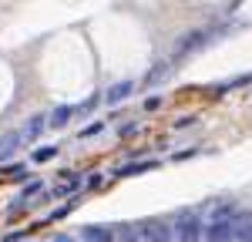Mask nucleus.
<instances>
[{
	"mask_svg": "<svg viewBox=\"0 0 252 242\" xmlns=\"http://www.w3.org/2000/svg\"><path fill=\"white\" fill-rule=\"evenodd\" d=\"M249 219H252V212H239V215H229V219H212V225L202 229V236H205V242H232L235 229Z\"/></svg>",
	"mask_w": 252,
	"mask_h": 242,
	"instance_id": "f257e3e1",
	"label": "nucleus"
},
{
	"mask_svg": "<svg viewBox=\"0 0 252 242\" xmlns=\"http://www.w3.org/2000/svg\"><path fill=\"white\" fill-rule=\"evenodd\" d=\"M202 215L198 212H182L178 215V222H175V229H172V239L178 242H198L202 239Z\"/></svg>",
	"mask_w": 252,
	"mask_h": 242,
	"instance_id": "f03ea898",
	"label": "nucleus"
},
{
	"mask_svg": "<svg viewBox=\"0 0 252 242\" xmlns=\"http://www.w3.org/2000/svg\"><path fill=\"white\" fill-rule=\"evenodd\" d=\"M138 239L141 242H172V225H165V222H145L141 229H138Z\"/></svg>",
	"mask_w": 252,
	"mask_h": 242,
	"instance_id": "7ed1b4c3",
	"label": "nucleus"
},
{
	"mask_svg": "<svg viewBox=\"0 0 252 242\" xmlns=\"http://www.w3.org/2000/svg\"><path fill=\"white\" fill-rule=\"evenodd\" d=\"M205 40H209V34H205V30H192V34H185V37L175 44V58H185V54H192L195 47H202Z\"/></svg>",
	"mask_w": 252,
	"mask_h": 242,
	"instance_id": "20e7f679",
	"label": "nucleus"
},
{
	"mask_svg": "<svg viewBox=\"0 0 252 242\" xmlns=\"http://www.w3.org/2000/svg\"><path fill=\"white\" fill-rule=\"evenodd\" d=\"M81 239L84 242H111L115 232H111V225H84L81 229Z\"/></svg>",
	"mask_w": 252,
	"mask_h": 242,
	"instance_id": "39448f33",
	"label": "nucleus"
},
{
	"mask_svg": "<svg viewBox=\"0 0 252 242\" xmlns=\"http://www.w3.org/2000/svg\"><path fill=\"white\" fill-rule=\"evenodd\" d=\"M20 145H24V135H20V131H7V135L0 138V161H7Z\"/></svg>",
	"mask_w": 252,
	"mask_h": 242,
	"instance_id": "423d86ee",
	"label": "nucleus"
},
{
	"mask_svg": "<svg viewBox=\"0 0 252 242\" xmlns=\"http://www.w3.org/2000/svg\"><path fill=\"white\" fill-rule=\"evenodd\" d=\"M131 88H135L131 81H118V84H111V88H108L104 101H108V104H121V101H125L128 94H131Z\"/></svg>",
	"mask_w": 252,
	"mask_h": 242,
	"instance_id": "0eeeda50",
	"label": "nucleus"
},
{
	"mask_svg": "<svg viewBox=\"0 0 252 242\" xmlns=\"http://www.w3.org/2000/svg\"><path fill=\"white\" fill-rule=\"evenodd\" d=\"M155 168V161H131V165H121V168H115L118 179H125V175H141V172H152Z\"/></svg>",
	"mask_w": 252,
	"mask_h": 242,
	"instance_id": "6e6552de",
	"label": "nucleus"
},
{
	"mask_svg": "<svg viewBox=\"0 0 252 242\" xmlns=\"http://www.w3.org/2000/svg\"><path fill=\"white\" fill-rule=\"evenodd\" d=\"M44 121H47L44 115H34V118L27 121V124L20 128V135H24V141H34V138H37L40 131H44Z\"/></svg>",
	"mask_w": 252,
	"mask_h": 242,
	"instance_id": "1a4fd4ad",
	"label": "nucleus"
},
{
	"mask_svg": "<svg viewBox=\"0 0 252 242\" xmlns=\"http://www.w3.org/2000/svg\"><path fill=\"white\" fill-rule=\"evenodd\" d=\"M71 115H74V108H71V104H61V108H54V115L47 118V124H51V128H64V124L71 121Z\"/></svg>",
	"mask_w": 252,
	"mask_h": 242,
	"instance_id": "9d476101",
	"label": "nucleus"
},
{
	"mask_svg": "<svg viewBox=\"0 0 252 242\" xmlns=\"http://www.w3.org/2000/svg\"><path fill=\"white\" fill-rule=\"evenodd\" d=\"M165 74H168V60L155 64V71H148V74H145V88H152V84H158V81H165Z\"/></svg>",
	"mask_w": 252,
	"mask_h": 242,
	"instance_id": "9b49d317",
	"label": "nucleus"
},
{
	"mask_svg": "<svg viewBox=\"0 0 252 242\" xmlns=\"http://www.w3.org/2000/svg\"><path fill=\"white\" fill-rule=\"evenodd\" d=\"M3 179L24 182V179H27V165H24V161H17V165H10V168H3Z\"/></svg>",
	"mask_w": 252,
	"mask_h": 242,
	"instance_id": "f8f14e48",
	"label": "nucleus"
},
{
	"mask_svg": "<svg viewBox=\"0 0 252 242\" xmlns=\"http://www.w3.org/2000/svg\"><path fill=\"white\" fill-rule=\"evenodd\" d=\"M115 239L118 242H141V239H138V232H135V225H121V229L115 232Z\"/></svg>",
	"mask_w": 252,
	"mask_h": 242,
	"instance_id": "ddd939ff",
	"label": "nucleus"
},
{
	"mask_svg": "<svg viewBox=\"0 0 252 242\" xmlns=\"http://www.w3.org/2000/svg\"><path fill=\"white\" fill-rule=\"evenodd\" d=\"M232 242H252V219H249V222H242V225L235 229Z\"/></svg>",
	"mask_w": 252,
	"mask_h": 242,
	"instance_id": "4468645a",
	"label": "nucleus"
},
{
	"mask_svg": "<svg viewBox=\"0 0 252 242\" xmlns=\"http://www.w3.org/2000/svg\"><path fill=\"white\" fill-rule=\"evenodd\" d=\"M54 155H58L54 145H40V148H34V161H51Z\"/></svg>",
	"mask_w": 252,
	"mask_h": 242,
	"instance_id": "2eb2a0df",
	"label": "nucleus"
},
{
	"mask_svg": "<svg viewBox=\"0 0 252 242\" xmlns=\"http://www.w3.org/2000/svg\"><path fill=\"white\" fill-rule=\"evenodd\" d=\"M239 209H235V202H225V205H219L212 212V219H229V215H235Z\"/></svg>",
	"mask_w": 252,
	"mask_h": 242,
	"instance_id": "dca6fc26",
	"label": "nucleus"
},
{
	"mask_svg": "<svg viewBox=\"0 0 252 242\" xmlns=\"http://www.w3.org/2000/svg\"><path fill=\"white\" fill-rule=\"evenodd\" d=\"M101 131H104V121H94V124H88L81 131V138H91V135H101Z\"/></svg>",
	"mask_w": 252,
	"mask_h": 242,
	"instance_id": "f3484780",
	"label": "nucleus"
},
{
	"mask_svg": "<svg viewBox=\"0 0 252 242\" xmlns=\"http://www.w3.org/2000/svg\"><path fill=\"white\" fill-rule=\"evenodd\" d=\"M40 188H44L40 182H27V185H24V195H20V199H31V195H37Z\"/></svg>",
	"mask_w": 252,
	"mask_h": 242,
	"instance_id": "a211bd4d",
	"label": "nucleus"
},
{
	"mask_svg": "<svg viewBox=\"0 0 252 242\" xmlns=\"http://www.w3.org/2000/svg\"><path fill=\"white\" fill-rule=\"evenodd\" d=\"M54 195H61V199H67V195H74V192L67 188V182H61V185H54Z\"/></svg>",
	"mask_w": 252,
	"mask_h": 242,
	"instance_id": "6ab92c4d",
	"label": "nucleus"
},
{
	"mask_svg": "<svg viewBox=\"0 0 252 242\" xmlns=\"http://www.w3.org/2000/svg\"><path fill=\"white\" fill-rule=\"evenodd\" d=\"M118 135H121V138H125V135H135V124H121V128H118Z\"/></svg>",
	"mask_w": 252,
	"mask_h": 242,
	"instance_id": "aec40b11",
	"label": "nucleus"
},
{
	"mask_svg": "<svg viewBox=\"0 0 252 242\" xmlns=\"http://www.w3.org/2000/svg\"><path fill=\"white\" fill-rule=\"evenodd\" d=\"M47 242H78V239H71V236H54V239H47Z\"/></svg>",
	"mask_w": 252,
	"mask_h": 242,
	"instance_id": "412c9836",
	"label": "nucleus"
}]
</instances>
